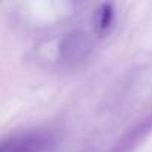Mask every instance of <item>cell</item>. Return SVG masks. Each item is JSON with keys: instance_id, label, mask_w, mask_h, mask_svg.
Instances as JSON below:
<instances>
[{"instance_id": "cell-3", "label": "cell", "mask_w": 152, "mask_h": 152, "mask_svg": "<svg viewBox=\"0 0 152 152\" xmlns=\"http://www.w3.org/2000/svg\"><path fill=\"white\" fill-rule=\"evenodd\" d=\"M152 130V112L136 122L110 149V152H131L137 143Z\"/></svg>"}, {"instance_id": "cell-4", "label": "cell", "mask_w": 152, "mask_h": 152, "mask_svg": "<svg viewBox=\"0 0 152 152\" xmlns=\"http://www.w3.org/2000/svg\"><path fill=\"white\" fill-rule=\"evenodd\" d=\"M113 23V6L109 3H103L93 15L94 28L99 33H104Z\"/></svg>"}, {"instance_id": "cell-1", "label": "cell", "mask_w": 152, "mask_h": 152, "mask_svg": "<svg viewBox=\"0 0 152 152\" xmlns=\"http://www.w3.org/2000/svg\"><path fill=\"white\" fill-rule=\"evenodd\" d=\"M55 145L51 133L43 130H31L12 134L0 145V152H49Z\"/></svg>"}, {"instance_id": "cell-2", "label": "cell", "mask_w": 152, "mask_h": 152, "mask_svg": "<svg viewBox=\"0 0 152 152\" xmlns=\"http://www.w3.org/2000/svg\"><path fill=\"white\" fill-rule=\"evenodd\" d=\"M58 48H60L58 54H60L61 61L69 66H75V64L82 63L88 57L91 45H90L88 37L84 33L72 31L63 37Z\"/></svg>"}]
</instances>
